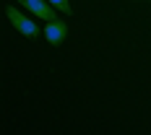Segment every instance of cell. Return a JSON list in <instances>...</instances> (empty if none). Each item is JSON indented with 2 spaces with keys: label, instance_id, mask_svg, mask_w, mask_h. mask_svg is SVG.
I'll return each mask as SVG.
<instances>
[{
  "label": "cell",
  "instance_id": "2",
  "mask_svg": "<svg viewBox=\"0 0 151 135\" xmlns=\"http://www.w3.org/2000/svg\"><path fill=\"white\" fill-rule=\"evenodd\" d=\"M18 3L21 8H26L34 18H39V21H52V18H60V11L50 3V0H13Z\"/></svg>",
  "mask_w": 151,
  "mask_h": 135
},
{
  "label": "cell",
  "instance_id": "3",
  "mask_svg": "<svg viewBox=\"0 0 151 135\" xmlns=\"http://www.w3.org/2000/svg\"><path fill=\"white\" fill-rule=\"evenodd\" d=\"M42 34H45L47 44L60 47V44H65V39H68V24H65V21H60V18L45 21V29H42Z\"/></svg>",
  "mask_w": 151,
  "mask_h": 135
},
{
  "label": "cell",
  "instance_id": "4",
  "mask_svg": "<svg viewBox=\"0 0 151 135\" xmlns=\"http://www.w3.org/2000/svg\"><path fill=\"white\" fill-rule=\"evenodd\" d=\"M50 3H52L63 16H70V13H73V8H70V3H68V0H50Z\"/></svg>",
  "mask_w": 151,
  "mask_h": 135
},
{
  "label": "cell",
  "instance_id": "1",
  "mask_svg": "<svg viewBox=\"0 0 151 135\" xmlns=\"http://www.w3.org/2000/svg\"><path fill=\"white\" fill-rule=\"evenodd\" d=\"M5 16H8L11 26H13L21 36H26V39H37V36H39V24H34V18H29L26 13H21L16 5H8V8H5Z\"/></svg>",
  "mask_w": 151,
  "mask_h": 135
}]
</instances>
